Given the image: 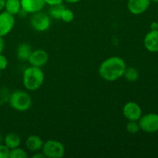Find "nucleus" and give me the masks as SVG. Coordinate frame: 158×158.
I'll list each match as a JSON object with an SVG mask.
<instances>
[{"label":"nucleus","mask_w":158,"mask_h":158,"mask_svg":"<svg viewBox=\"0 0 158 158\" xmlns=\"http://www.w3.org/2000/svg\"><path fill=\"white\" fill-rule=\"evenodd\" d=\"M41 151L46 158H62L65 155L66 148L63 143L51 139L43 143Z\"/></svg>","instance_id":"4"},{"label":"nucleus","mask_w":158,"mask_h":158,"mask_svg":"<svg viewBox=\"0 0 158 158\" xmlns=\"http://www.w3.org/2000/svg\"><path fill=\"white\" fill-rule=\"evenodd\" d=\"M143 45L149 52H158V30H151L148 32L143 40Z\"/></svg>","instance_id":"12"},{"label":"nucleus","mask_w":158,"mask_h":158,"mask_svg":"<svg viewBox=\"0 0 158 158\" xmlns=\"http://www.w3.org/2000/svg\"><path fill=\"white\" fill-rule=\"evenodd\" d=\"M32 46L27 43H23L16 49V56L21 62H27L32 53Z\"/></svg>","instance_id":"14"},{"label":"nucleus","mask_w":158,"mask_h":158,"mask_svg":"<svg viewBox=\"0 0 158 158\" xmlns=\"http://www.w3.org/2000/svg\"><path fill=\"white\" fill-rule=\"evenodd\" d=\"M151 0H128L127 9L131 14L140 15L148 10Z\"/></svg>","instance_id":"10"},{"label":"nucleus","mask_w":158,"mask_h":158,"mask_svg":"<svg viewBox=\"0 0 158 158\" xmlns=\"http://www.w3.org/2000/svg\"><path fill=\"white\" fill-rule=\"evenodd\" d=\"M2 141H3V137H2V136L0 134V143H2Z\"/></svg>","instance_id":"30"},{"label":"nucleus","mask_w":158,"mask_h":158,"mask_svg":"<svg viewBox=\"0 0 158 158\" xmlns=\"http://www.w3.org/2000/svg\"><path fill=\"white\" fill-rule=\"evenodd\" d=\"M65 6L63 4L56 5V6H50L49 9V16L52 18L55 19H60L61 17L62 12H63V9H65Z\"/></svg>","instance_id":"18"},{"label":"nucleus","mask_w":158,"mask_h":158,"mask_svg":"<svg viewBox=\"0 0 158 158\" xmlns=\"http://www.w3.org/2000/svg\"><path fill=\"white\" fill-rule=\"evenodd\" d=\"M157 23H158V21H157Z\"/></svg>","instance_id":"33"},{"label":"nucleus","mask_w":158,"mask_h":158,"mask_svg":"<svg viewBox=\"0 0 158 158\" xmlns=\"http://www.w3.org/2000/svg\"><path fill=\"white\" fill-rule=\"evenodd\" d=\"M1 76H2V71L0 70V78H1Z\"/></svg>","instance_id":"32"},{"label":"nucleus","mask_w":158,"mask_h":158,"mask_svg":"<svg viewBox=\"0 0 158 158\" xmlns=\"http://www.w3.org/2000/svg\"><path fill=\"white\" fill-rule=\"evenodd\" d=\"M5 49V41L2 36L0 35V54L2 53Z\"/></svg>","instance_id":"25"},{"label":"nucleus","mask_w":158,"mask_h":158,"mask_svg":"<svg viewBox=\"0 0 158 158\" xmlns=\"http://www.w3.org/2000/svg\"><path fill=\"white\" fill-rule=\"evenodd\" d=\"M60 19L62 21H63L66 23H69L74 19V13L72 10H70L69 9L67 8H65L63 9V12H62L61 17H60Z\"/></svg>","instance_id":"20"},{"label":"nucleus","mask_w":158,"mask_h":158,"mask_svg":"<svg viewBox=\"0 0 158 158\" xmlns=\"http://www.w3.org/2000/svg\"><path fill=\"white\" fill-rule=\"evenodd\" d=\"M28 154L24 149L19 148H15L10 150L9 158H27Z\"/></svg>","instance_id":"19"},{"label":"nucleus","mask_w":158,"mask_h":158,"mask_svg":"<svg viewBox=\"0 0 158 158\" xmlns=\"http://www.w3.org/2000/svg\"><path fill=\"white\" fill-rule=\"evenodd\" d=\"M126 130L131 134H137L140 130L138 121H128L126 125Z\"/></svg>","instance_id":"21"},{"label":"nucleus","mask_w":158,"mask_h":158,"mask_svg":"<svg viewBox=\"0 0 158 158\" xmlns=\"http://www.w3.org/2000/svg\"><path fill=\"white\" fill-rule=\"evenodd\" d=\"M139 76H140L139 71L136 68L132 67V66H129V67L127 66L123 77H124L129 82H135L138 80Z\"/></svg>","instance_id":"17"},{"label":"nucleus","mask_w":158,"mask_h":158,"mask_svg":"<svg viewBox=\"0 0 158 158\" xmlns=\"http://www.w3.org/2000/svg\"><path fill=\"white\" fill-rule=\"evenodd\" d=\"M46 5H48L49 6H56V5L63 4V0H44Z\"/></svg>","instance_id":"24"},{"label":"nucleus","mask_w":158,"mask_h":158,"mask_svg":"<svg viewBox=\"0 0 158 158\" xmlns=\"http://www.w3.org/2000/svg\"><path fill=\"white\" fill-rule=\"evenodd\" d=\"M140 129L148 134H154L158 131V114H151L142 115L138 120Z\"/></svg>","instance_id":"6"},{"label":"nucleus","mask_w":158,"mask_h":158,"mask_svg":"<svg viewBox=\"0 0 158 158\" xmlns=\"http://www.w3.org/2000/svg\"><path fill=\"white\" fill-rule=\"evenodd\" d=\"M10 149L6 145L0 143V158H9Z\"/></svg>","instance_id":"22"},{"label":"nucleus","mask_w":158,"mask_h":158,"mask_svg":"<svg viewBox=\"0 0 158 158\" xmlns=\"http://www.w3.org/2000/svg\"><path fill=\"white\" fill-rule=\"evenodd\" d=\"M123 115L128 121H138L141 117L142 109L136 102L130 101L124 104L122 109Z\"/></svg>","instance_id":"7"},{"label":"nucleus","mask_w":158,"mask_h":158,"mask_svg":"<svg viewBox=\"0 0 158 158\" xmlns=\"http://www.w3.org/2000/svg\"><path fill=\"white\" fill-rule=\"evenodd\" d=\"M48 61H49L48 52L44 49H37L32 51V53L27 62L30 64V66L42 68L48 63Z\"/></svg>","instance_id":"9"},{"label":"nucleus","mask_w":158,"mask_h":158,"mask_svg":"<svg viewBox=\"0 0 158 158\" xmlns=\"http://www.w3.org/2000/svg\"><path fill=\"white\" fill-rule=\"evenodd\" d=\"M43 140L37 135H30L26 138V147L31 152H38L42 150L43 146Z\"/></svg>","instance_id":"13"},{"label":"nucleus","mask_w":158,"mask_h":158,"mask_svg":"<svg viewBox=\"0 0 158 158\" xmlns=\"http://www.w3.org/2000/svg\"><path fill=\"white\" fill-rule=\"evenodd\" d=\"M64 2H66V3H69V4H76V3L79 2L80 0H63Z\"/></svg>","instance_id":"29"},{"label":"nucleus","mask_w":158,"mask_h":158,"mask_svg":"<svg viewBox=\"0 0 158 158\" xmlns=\"http://www.w3.org/2000/svg\"><path fill=\"white\" fill-rule=\"evenodd\" d=\"M30 24L32 29L39 32L47 31L51 26V17L42 11L32 14Z\"/></svg>","instance_id":"5"},{"label":"nucleus","mask_w":158,"mask_h":158,"mask_svg":"<svg viewBox=\"0 0 158 158\" xmlns=\"http://www.w3.org/2000/svg\"><path fill=\"white\" fill-rule=\"evenodd\" d=\"M32 157L33 158H46L45 155L43 154V153L40 152V151H38V152H35V154L32 156Z\"/></svg>","instance_id":"26"},{"label":"nucleus","mask_w":158,"mask_h":158,"mask_svg":"<svg viewBox=\"0 0 158 158\" xmlns=\"http://www.w3.org/2000/svg\"><path fill=\"white\" fill-rule=\"evenodd\" d=\"M127 68L124 60L120 56H110L106 58L99 66V75L108 82H114L122 78Z\"/></svg>","instance_id":"1"},{"label":"nucleus","mask_w":158,"mask_h":158,"mask_svg":"<svg viewBox=\"0 0 158 158\" xmlns=\"http://www.w3.org/2000/svg\"><path fill=\"white\" fill-rule=\"evenodd\" d=\"M5 3H6V0H0V12L4 10Z\"/></svg>","instance_id":"28"},{"label":"nucleus","mask_w":158,"mask_h":158,"mask_svg":"<svg viewBox=\"0 0 158 158\" xmlns=\"http://www.w3.org/2000/svg\"><path fill=\"white\" fill-rule=\"evenodd\" d=\"M150 27H151V30H158V23H157V22H153V23H151Z\"/></svg>","instance_id":"27"},{"label":"nucleus","mask_w":158,"mask_h":158,"mask_svg":"<svg viewBox=\"0 0 158 158\" xmlns=\"http://www.w3.org/2000/svg\"><path fill=\"white\" fill-rule=\"evenodd\" d=\"M22 9L20 0H6L4 10L13 15H17Z\"/></svg>","instance_id":"16"},{"label":"nucleus","mask_w":158,"mask_h":158,"mask_svg":"<svg viewBox=\"0 0 158 158\" xmlns=\"http://www.w3.org/2000/svg\"><path fill=\"white\" fill-rule=\"evenodd\" d=\"M8 65H9V61L7 57L1 53L0 54V70H5L8 67Z\"/></svg>","instance_id":"23"},{"label":"nucleus","mask_w":158,"mask_h":158,"mask_svg":"<svg viewBox=\"0 0 158 158\" xmlns=\"http://www.w3.org/2000/svg\"><path fill=\"white\" fill-rule=\"evenodd\" d=\"M21 7L27 14L40 12L46 6L44 0H20Z\"/></svg>","instance_id":"11"},{"label":"nucleus","mask_w":158,"mask_h":158,"mask_svg":"<svg viewBox=\"0 0 158 158\" xmlns=\"http://www.w3.org/2000/svg\"><path fill=\"white\" fill-rule=\"evenodd\" d=\"M15 15L3 10L0 12V35H9L15 26Z\"/></svg>","instance_id":"8"},{"label":"nucleus","mask_w":158,"mask_h":158,"mask_svg":"<svg viewBox=\"0 0 158 158\" xmlns=\"http://www.w3.org/2000/svg\"><path fill=\"white\" fill-rule=\"evenodd\" d=\"M3 141H4V144L6 145L11 150L20 146L21 137L16 133L11 132L5 136V137L3 138Z\"/></svg>","instance_id":"15"},{"label":"nucleus","mask_w":158,"mask_h":158,"mask_svg":"<svg viewBox=\"0 0 158 158\" xmlns=\"http://www.w3.org/2000/svg\"><path fill=\"white\" fill-rule=\"evenodd\" d=\"M151 1L154 2H158V0H151Z\"/></svg>","instance_id":"31"},{"label":"nucleus","mask_w":158,"mask_h":158,"mask_svg":"<svg viewBox=\"0 0 158 158\" xmlns=\"http://www.w3.org/2000/svg\"><path fill=\"white\" fill-rule=\"evenodd\" d=\"M9 103L11 107L19 112H26L31 108L32 100L26 91L15 90L9 96Z\"/></svg>","instance_id":"3"},{"label":"nucleus","mask_w":158,"mask_h":158,"mask_svg":"<svg viewBox=\"0 0 158 158\" xmlns=\"http://www.w3.org/2000/svg\"><path fill=\"white\" fill-rule=\"evenodd\" d=\"M44 80L45 75L42 68L30 66L23 71V83L27 90L35 91L39 89L43 86Z\"/></svg>","instance_id":"2"}]
</instances>
